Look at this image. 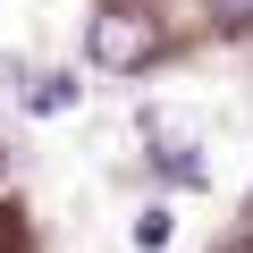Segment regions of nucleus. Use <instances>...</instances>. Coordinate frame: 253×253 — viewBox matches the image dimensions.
<instances>
[{"label": "nucleus", "instance_id": "f257e3e1", "mask_svg": "<svg viewBox=\"0 0 253 253\" xmlns=\"http://www.w3.org/2000/svg\"><path fill=\"white\" fill-rule=\"evenodd\" d=\"M84 51H93V68H110V76H135V68H152L161 26L135 9V0H110V9L93 17V34H84Z\"/></svg>", "mask_w": 253, "mask_h": 253}, {"label": "nucleus", "instance_id": "f03ea898", "mask_svg": "<svg viewBox=\"0 0 253 253\" xmlns=\"http://www.w3.org/2000/svg\"><path fill=\"white\" fill-rule=\"evenodd\" d=\"M144 135L161 144V169H169L177 186H203V144L186 135V126H177V118H161V110H152V118H144Z\"/></svg>", "mask_w": 253, "mask_h": 253}, {"label": "nucleus", "instance_id": "7ed1b4c3", "mask_svg": "<svg viewBox=\"0 0 253 253\" xmlns=\"http://www.w3.org/2000/svg\"><path fill=\"white\" fill-rule=\"evenodd\" d=\"M76 93H84V84H76L68 68H51V76H34V93H26V110H34V118H59V110H76Z\"/></svg>", "mask_w": 253, "mask_h": 253}, {"label": "nucleus", "instance_id": "20e7f679", "mask_svg": "<svg viewBox=\"0 0 253 253\" xmlns=\"http://www.w3.org/2000/svg\"><path fill=\"white\" fill-rule=\"evenodd\" d=\"M169 228H177V219H169L161 203H152V211H135V253H161V245H169Z\"/></svg>", "mask_w": 253, "mask_h": 253}, {"label": "nucleus", "instance_id": "39448f33", "mask_svg": "<svg viewBox=\"0 0 253 253\" xmlns=\"http://www.w3.org/2000/svg\"><path fill=\"white\" fill-rule=\"evenodd\" d=\"M211 9H219L228 34H253V0H211Z\"/></svg>", "mask_w": 253, "mask_h": 253}, {"label": "nucleus", "instance_id": "423d86ee", "mask_svg": "<svg viewBox=\"0 0 253 253\" xmlns=\"http://www.w3.org/2000/svg\"><path fill=\"white\" fill-rule=\"evenodd\" d=\"M219 253H253V245H219Z\"/></svg>", "mask_w": 253, "mask_h": 253}]
</instances>
